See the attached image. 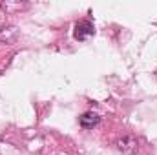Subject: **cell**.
I'll return each instance as SVG.
<instances>
[{"label": "cell", "mask_w": 157, "mask_h": 155, "mask_svg": "<svg viewBox=\"0 0 157 155\" xmlns=\"http://www.w3.org/2000/svg\"><path fill=\"white\" fill-rule=\"evenodd\" d=\"M115 146H117L119 153H122V155H135L137 150H139V142H137V139H135L133 135H124V137H121Z\"/></svg>", "instance_id": "obj_1"}, {"label": "cell", "mask_w": 157, "mask_h": 155, "mask_svg": "<svg viewBox=\"0 0 157 155\" xmlns=\"http://www.w3.org/2000/svg\"><path fill=\"white\" fill-rule=\"evenodd\" d=\"M93 33H95V28H93V24H91L90 20H80V22L75 24L73 35H75L77 40H86L88 37H91Z\"/></svg>", "instance_id": "obj_2"}, {"label": "cell", "mask_w": 157, "mask_h": 155, "mask_svg": "<svg viewBox=\"0 0 157 155\" xmlns=\"http://www.w3.org/2000/svg\"><path fill=\"white\" fill-rule=\"evenodd\" d=\"M78 122H80V126H82L84 130H93V128L101 122V117L97 115V113H93V112H88V113L80 115Z\"/></svg>", "instance_id": "obj_3"}, {"label": "cell", "mask_w": 157, "mask_h": 155, "mask_svg": "<svg viewBox=\"0 0 157 155\" xmlns=\"http://www.w3.org/2000/svg\"><path fill=\"white\" fill-rule=\"evenodd\" d=\"M18 37V29L15 26H9V28H2L0 29V40L6 42V44H13Z\"/></svg>", "instance_id": "obj_4"}]
</instances>
